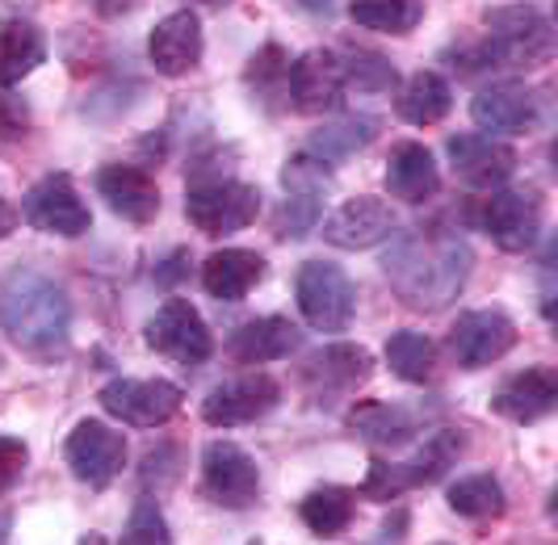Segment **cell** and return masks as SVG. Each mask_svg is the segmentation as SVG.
Instances as JSON below:
<instances>
[{"label":"cell","instance_id":"4fadbf2b","mask_svg":"<svg viewBox=\"0 0 558 545\" xmlns=\"http://www.w3.org/2000/svg\"><path fill=\"white\" fill-rule=\"evenodd\" d=\"M517 324L487 306V311H466L458 315V324L449 327V356L458 361V370H483L496 365L500 356H508L517 349Z\"/></svg>","mask_w":558,"mask_h":545},{"label":"cell","instance_id":"603a6c76","mask_svg":"<svg viewBox=\"0 0 558 545\" xmlns=\"http://www.w3.org/2000/svg\"><path fill=\"white\" fill-rule=\"evenodd\" d=\"M437 190H441V168L433 160V152L416 138L399 143L391 152V160H387V193L395 202L424 206V202L437 197Z\"/></svg>","mask_w":558,"mask_h":545},{"label":"cell","instance_id":"44dd1931","mask_svg":"<svg viewBox=\"0 0 558 545\" xmlns=\"http://www.w3.org/2000/svg\"><path fill=\"white\" fill-rule=\"evenodd\" d=\"M558 408V374L550 365H530L492 395V411L512 424H537Z\"/></svg>","mask_w":558,"mask_h":545},{"label":"cell","instance_id":"30bf717a","mask_svg":"<svg viewBox=\"0 0 558 545\" xmlns=\"http://www.w3.org/2000/svg\"><path fill=\"white\" fill-rule=\"evenodd\" d=\"M202 495L219 508L244 512L260 495V470L235 440H210L202 453Z\"/></svg>","mask_w":558,"mask_h":545},{"label":"cell","instance_id":"f546056e","mask_svg":"<svg viewBox=\"0 0 558 545\" xmlns=\"http://www.w3.org/2000/svg\"><path fill=\"white\" fill-rule=\"evenodd\" d=\"M378 135V122L374 118H357V113H349V118H336V122H324L315 135H311V156H319V160H349V156H357L362 147H369Z\"/></svg>","mask_w":558,"mask_h":545},{"label":"cell","instance_id":"d6986e66","mask_svg":"<svg viewBox=\"0 0 558 545\" xmlns=\"http://www.w3.org/2000/svg\"><path fill=\"white\" fill-rule=\"evenodd\" d=\"M446 152L458 181L471 185V190H500L521 164L508 143L492 135H449Z\"/></svg>","mask_w":558,"mask_h":545},{"label":"cell","instance_id":"2e32d148","mask_svg":"<svg viewBox=\"0 0 558 545\" xmlns=\"http://www.w3.org/2000/svg\"><path fill=\"white\" fill-rule=\"evenodd\" d=\"M471 118L483 135H530L542 122V97L530 84L504 81L492 88H478L471 101Z\"/></svg>","mask_w":558,"mask_h":545},{"label":"cell","instance_id":"5bb4252c","mask_svg":"<svg viewBox=\"0 0 558 545\" xmlns=\"http://www.w3.org/2000/svg\"><path fill=\"white\" fill-rule=\"evenodd\" d=\"M63 458L84 487L106 491L126 465V436L113 433L101 420H81L63 445Z\"/></svg>","mask_w":558,"mask_h":545},{"label":"cell","instance_id":"8fae6325","mask_svg":"<svg viewBox=\"0 0 558 545\" xmlns=\"http://www.w3.org/2000/svg\"><path fill=\"white\" fill-rule=\"evenodd\" d=\"M542 197L537 190H496L483 202V231L492 235V244L508 252V256H521L542 240Z\"/></svg>","mask_w":558,"mask_h":545},{"label":"cell","instance_id":"9c48e42d","mask_svg":"<svg viewBox=\"0 0 558 545\" xmlns=\"http://www.w3.org/2000/svg\"><path fill=\"white\" fill-rule=\"evenodd\" d=\"M143 336H147V349H156V353L177 361V365H202V361H210V353H215L210 327L197 315L194 302L185 299H168L147 319Z\"/></svg>","mask_w":558,"mask_h":545},{"label":"cell","instance_id":"6da1fadb","mask_svg":"<svg viewBox=\"0 0 558 545\" xmlns=\"http://www.w3.org/2000/svg\"><path fill=\"white\" fill-rule=\"evenodd\" d=\"M471 265L475 252L449 227H412L403 235L391 231V244L383 252V272L412 311H446L449 302L462 299Z\"/></svg>","mask_w":558,"mask_h":545},{"label":"cell","instance_id":"cb8c5ba5","mask_svg":"<svg viewBox=\"0 0 558 545\" xmlns=\"http://www.w3.org/2000/svg\"><path fill=\"white\" fill-rule=\"evenodd\" d=\"M265 281V256L252 247H223L210 252L202 265V290L219 302H240Z\"/></svg>","mask_w":558,"mask_h":545},{"label":"cell","instance_id":"f1b7e54d","mask_svg":"<svg viewBox=\"0 0 558 545\" xmlns=\"http://www.w3.org/2000/svg\"><path fill=\"white\" fill-rule=\"evenodd\" d=\"M299 517L315 537H336L344 533L353 517H357V491L349 487H315L311 495H303Z\"/></svg>","mask_w":558,"mask_h":545},{"label":"cell","instance_id":"60d3db41","mask_svg":"<svg viewBox=\"0 0 558 545\" xmlns=\"http://www.w3.org/2000/svg\"><path fill=\"white\" fill-rule=\"evenodd\" d=\"M29 131V109L22 106V97L0 93V138H22Z\"/></svg>","mask_w":558,"mask_h":545},{"label":"cell","instance_id":"7c38bea8","mask_svg":"<svg viewBox=\"0 0 558 545\" xmlns=\"http://www.w3.org/2000/svg\"><path fill=\"white\" fill-rule=\"evenodd\" d=\"M344 68H340V55L328 51V47H315V51H303L290 72H286V97L299 113H336L344 106Z\"/></svg>","mask_w":558,"mask_h":545},{"label":"cell","instance_id":"7bdbcfd3","mask_svg":"<svg viewBox=\"0 0 558 545\" xmlns=\"http://www.w3.org/2000/svg\"><path fill=\"white\" fill-rule=\"evenodd\" d=\"M17 222H22V210H17L9 197H0V240H4V235H13V231H17Z\"/></svg>","mask_w":558,"mask_h":545},{"label":"cell","instance_id":"3957f363","mask_svg":"<svg viewBox=\"0 0 558 545\" xmlns=\"http://www.w3.org/2000/svg\"><path fill=\"white\" fill-rule=\"evenodd\" d=\"M487 34L475 47L458 51L462 76H483V72H530L555 59V26L546 13L533 4H500L483 13Z\"/></svg>","mask_w":558,"mask_h":545},{"label":"cell","instance_id":"7402d4cb","mask_svg":"<svg viewBox=\"0 0 558 545\" xmlns=\"http://www.w3.org/2000/svg\"><path fill=\"white\" fill-rule=\"evenodd\" d=\"M299 344H303V331L286 315H260V319H248V324H240L227 336V353L235 356L240 365L286 361Z\"/></svg>","mask_w":558,"mask_h":545},{"label":"cell","instance_id":"4dcf8cb0","mask_svg":"<svg viewBox=\"0 0 558 545\" xmlns=\"http://www.w3.org/2000/svg\"><path fill=\"white\" fill-rule=\"evenodd\" d=\"M449 508L466 520H496L504 517V487L492 474H462L458 483H449L446 491Z\"/></svg>","mask_w":558,"mask_h":545},{"label":"cell","instance_id":"7a4b0ae2","mask_svg":"<svg viewBox=\"0 0 558 545\" xmlns=\"http://www.w3.org/2000/svg\"><path fill=\"white\" fill-rule=\"evenodd\" d=\"M0 331L38 361H56L72 344V302L47 272L13 269L0 281Z\"/></svg>","mask_w":558,"mask_h":545},{"label":"cell","instance_id":"9a60e30c","mask_svg":"<svg viewBox=\"0 0 558 545\" xmlns=\"http://www.w3.org/2000/svg\"><path fill=\"white\" fill-rule=\"evenodd\" d=\"M278 403H281L278 378H269V374H244V378H231L223 386H215L202 399V420L210 428H244V424L265 420Z\"/></svg>","mask_w":558,"mask_h":545},{"label":"cell","instance_id":"e0dca14e","mask_svg":"<svg viewBox=\"0 0 558 545\" xmlns=\"http://www.w3.org/2000/svg\"><path fill=\"white\" fill-rule=\"evenodd\" d=\"M395 231V210L374 197V193H362V197H349L340 202L332 215L324 218V240L340 252H365V247L391 240Z\"/></svg>","mask_w":558,"mask_h":545},{"label":"cell","instance_id":"ba28073f","mask_svg":"<svg viewBox=\"0 0 558 545\" xmlns=\"http://www.w3.org/2000/svg\"><path fill=\"white\" fill-rule=\"evenodd\" d=\"M22 218L43 235H59V240H81L93 227V210L84 206L81 190L68 172H51L43 177L34 190L22 197Z\"/></svg>","mask_w":558,"mask_h":545},{"label":"cell","instance_id":"ab89813d","mask_svg":"<svg viewBox=\"0 0 558 545\" xmlns=\"http://www.w3.org/2000/svg\"><path fill=\"white\" fill-rule=\"evenodd\" d=\"M26 462H29L26 440H17V436H0V495H9V491L22 483Z\"/></svg>","mask_w":558,"mask_h":545},{"label":"cell","instance_id":"8d00e7d4","mask_svg":"<svg viewBox=\"0 0 558 545\" xmlns=\"http://www.w3.org/2000/svg\"><path fill=\"white\" fill-rule=\"evenodd\" d=\"M122 542L126 545H168L172 542V529H168L165 512H160V504H156L151 495H143L140 504H135V512H131V520H126Z\"/></svg>","mask_w":558,"mask_h":545},{"label":"cell","instance_id":"ac0fdd59","mask_svg":"<svg viewBox=\"0 0 558 545\" xmlns=\"http://www.w3.org/2000/svg\"><path fill=\"white\" fill-rule=\"evenodd\" d=\"M202 51H206V34H202V17H197L194 9L168 13L165 22H156L151 38H147V59L168 81L190 76L202 63Z\"/></svg>","mask_w":558,"mask_h":545},{"label":"cell","instance_id":"484cf974","mask_svg":"<svg viewBox=\"0 0 558 545\" xmlns=\"http://www.w3.org/2000/svg\"><path fill=\"white\" fill-rule=\"evenodd\" d=\"M43 59H47V38L34 22L22 17L0 22V88L22 84L34 68H43Z\"/></svg>","mask_w":558,"mask_h":545},{"label":"cell","instance_id":"ffe728a7","mask_svg":"<svg viewBox=\"0 0 558 545\" xmlns=\"http://www.w3.org/2000/svg\"><path fill=\"white\" fill-rule=\"evenodd\" d=\"M97 193L110 202V210L126 222H151L160 215V185L140 164H106L97 172Z\"/></svg>","mask_w":558,"mask_h":545},{"label":"cell","instance_id":"d4e9b609","mask_svg":"<svg viewBox=\"0 0 558 545\" xmlns=\"http://www.w3.org/2000/svg\"><path fill=\"white\" fill-rule=\"evenodd\" d=\"M349 428L369 440V445H383V449H399V445H408L420 428V415L416 411H408L403 403H383V399H374V403H357V408L349 411Z\"/></svg>","mask_w":558,"mask_h":545},{"label":"cell","instance_id":"ee69618b","mask_svg":"<svg viewBox=\"0 0 558 545\" xmlns=\"http://www.w3.org/2000/svg\"><path fill=\"white\" fill-rule=\"evenodd\" d=\"M9 537V512H0V542Z\"/></svg>","mask_w":558,"mask_h":545},{"label":"cell","instance_id":"83f0119b","mask_svg":"<svg viewBox=\"0 0 558 545\" xmlns=\"http://www.w3.org/2000/svg\"><path fill=\"white\" fill-rule=\"evenodd\" d=\"M462 453H466V436L458 433V428H441V433L424 436V445L416 449L412 462H399V465H403L408 487H428V483H441L449 470L458 465Z\"/></svg>","mask_w":558,"mask_h":545},{"label":"cell","instance_id":"b9f144b4","mask_svg":"<svg viewBox=\"0 0 558 545\" xmlns=\"http://www.w3.org/2000/svg\"><path fill=\"white\" fill-rule=\"evenodd\" d=\"M97 17H106V22H113V17H122V13H131L140 0H84Z\"/></svg>","mask_w":558,"mask_h":545},{"label":"cell","instance_id":"5b68a950","mask_svg":"<svg viewBox=\"0 0 558 545\" xmlns=\"http://www.w3.org/2000/svg\"><path fill=\"white\" fill-rule=\"evenodd\" d=\"M260 215V190L248 181H202L185 193V218L202 235H231L244 231Z\"/></svg>","mask_w":558,"mask_h":545},{"label":"cell","instance_id":"e575fe53","mask_svg":"<svg viewBox=\"0 0 558 545\" xmlns=\"http://www.w3.org/2000/svg\"><path fill=\"white\" fill-rule=\"evenodd\" d=\"M286 72H290V55L278 43H269L260 55H252L248 63V84L256 88L260 101H278L286 97Z\"/></svg>","mask_w":558,"mask_h":545},{"label":"cell","instance_id":"836d02e7","mask_svg":"<svg viewBox=\"0 0 558 545\" xmlns=\"http://www.w3.org/2000/svg\"><path fill=\"white\" fill-rule=\"evenodd\" d=\"M340 68H344V84H353L362 93H387L399 81L391 59L378 51H365V47H349L340 55Z\"/></svg>","mask_w":558,"mask_h":545},{"label":"cell","instance_id":"f35d334b","mask_svg":"<svg viewBox=\"0 0 558 545\" xmlns=\"http://www.w3.org/2000/svg\"><path fill=\"white\" fill-rule=\"evenodd\" d=\"M408 487V479H403V465L399 462H383V458H374L369 470H365V483H362V495L365 499H378V504H391L399 499Z\"/></svg>","mask_w":558,"mask_h":545},{"label":"cell","instance_id":"4316f807","mask_svg":"<svg viewBox=\"0 0 558 545\" xmlns=\"http://www.w3.org/2000/svg\"><path fill=\"white\" fill-rule=\"evenodd\" d=\"M449 109H453V88L441 72H416L395 97V113L408 126H437Z\"/></svg>","mask_w":558,"mask_h":545},{"label":"cell","instance_id":"277c9868","mask_svg":"<svg viewBox=\"0 0 558 545\" xmlns=\"http://www.w3.org/2000/svg\"><path fill=\"white\" fill-rule=\"evenodd\" d=\"M294 302H299V315L324 336L349 331L353 315H357V290H353L349 272L332 265V261H307L299 269Z\"/></svg>","mask_w":558,"mask_h":545},{"label":"cell","instance_id":"1f68e13d","mask_svg":"<svg viewBox=\"0 0 558 545\" xmlns=\"http://www.w3.org/2000/svg\"><path fill=\"white\" fill-rule=\"evenodd\" d=\"M387 365L395 378L424 386V382H433V370H437V344L420 331H395L387 340Z\"/></svg>","mask_w":558,"mask_h":545},{"label":"cell","instance_id":"74e56055","mask_svg":"<svg viewBox=\"0 0 558 545\" xmlns=\"http://www.w3.org/2000/svg\"><path fill=\"white\" fill-rule=\"evenodd\" d=\"M315 222H319V197L286 193V206L278 215V240H303Z\"/></svg>","mask_w":558,"mask_h":545},{"label":"cell","instance_id":"d590c367","mask_svg":"<svg viewBox=\"0 0 558 545\" xmlns=\"http://www.w3.org/2000/svg\"><path fill=\"white\" fill-rule=\"evenodd\" d=\"M281 185H286V193L324 197V190L332 185V168H328V160H319V156L303 152V156L286 160V168H281Z\"/></svg>","mask_w":558,"mask_h":545},{"label":"cell","instance_id":"52a82bcc","mask_svg":"<svg viewBox=\"0 0 558 545\" xmlns=\"http://www.w3.org/2000/svg\"><path fill=\"white\" fill-rule=\"evenodd\" d=\"M374 378V356L362 344H328L303 361V390L315 408H332Z\"/></svg>","mask_w":558,"mask_h":545},{"label":"cell","instance_id":"d6a6232c","mask_svg":"<svg viewBox=\"0 0 558 545\" xmlns=\"http://www.w3.org/2000/svg\"><path fill=\"white\" fill-rule=\"evenodd\" d=\"M349 17L378 34H412L424 22V0H353Z\"/></svg>","mask_w":558,"mask_h":545},{"label":"cell","instance_id":"8992f818","mask_svg":"<svg viewBox=\"0 0 558 545\" xmlns=\"http://www.w3.org/2000/svg\"><path fill=\"white\" fill-rule=\"evenodd\" d=\"M97 403L106 415L131 424V428H160L181 411L185 395L168 378H110L101 386Z\"/></svg>","mask_w":558,"mask_h":545}]
</instances>
